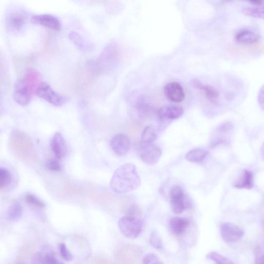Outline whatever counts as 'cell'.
<instances>
[{
	"instance_id": "1",
	"label": "cell",
	"mask_w": 264,
	"mask_h": 264,
	"mask_svg": "<svg viewBox=\"0 0 264 264\" xmlns=\"http://www.w3.org/2000/svg\"><path fill=\"white\" fill-rule=\"evenodd\" d=\"M141 180L136 166L127 163L116 169L111 179L110 187L117 194H126L137 189Z\"/></svg>"
},
{
	"instance_id": "2",
	"label": "cell",
	"mask_w": 264,
	"mask_h": 264,
	"mask_svg": "<svg viewBox=\"0 0 264 264\" xmlns=\"http://www.w3.org/2000/svg\"><path fill=\"white\" fill-rule=\"evenodd\" d=\"M39 80V74L34 71H30L26 77L16 85L14 95L15 101L22 106L28 105L32 100L33 92H35L37 86L40 83Z\"/></svg>"
},
{
	"instance_id": "3",
	"label": "cell",
	"mask_w": 264,
	"mask_h": 264,
	"mask_svg": "<svg viewBox=\"0 0 264 264\" xmlns=\"http://www.w3.org/2000/svg\"><path fill=\"white\" fill-rule=\"evenodd\" d=\"M119 227L121 232L125 237L134 239L141 233L143 222L141 218L126 215L119 220Z\"/></svg>"
},
{
	"instance_id": "4",
	"label": "cell",
	"mask_w": 264,
	"mask_h": 264,
	"mask_svg": "<svg viewBox=\"0 0 264 264\" xmlns=\"http://www.w3.org/2000/svg\"><path fill=\"white\" fill-rule=\"evenodd\" d=\"M35 94L49 103L56 106H61L66 104L68 98L56 93L47 83H40L37 86Z\"/></svg>"
},
{
	"instance_id": "5",
	"label": "cell",
	"mask_w": 264,
	"mask_h": 264,
	"mask_svg": "<svg viewBox=\"0 0 264 264\" xmlns=\"http://www.w3.org/2000/svg\"><path fill=\"white\" fill-rule=\"evenodd\" d=\"M140 159L146 164L154 165L159 161L162 151L157 145L152 143H142L138 149Z\"/></svg>"
},
{
	"instance_id": "6",
	"label": "cell",
	"mask_w": 264,
	"mask_h": 264,
	"mask_svg": "<svg viewBox=\"0 0 264 264\" xmlns=\"http://www.w3.org/2000/svg\"><path fill=\"white\" fill-rule=\"evenodd\" d=\"M169 195L172 210L175 214H181L189 208V203L186 199L184 191L180 186L172 187L170 190Z\"/></svg>"
},
{
	"instance_id": "7",
	"label": "cell",
	"mask_w": 264,
	"mask_h": 264,
	"mask_svg": "<svg viewBox=\"0 0 264 264\" xmlns=\"http://www.w3.org/2000/svg\"><path fill=\"white\" fill-rule=\"evenodd\" d=\"M220 229L222 239L227 243H236L241 240L245 234L243 229L229 222L222 223Z\"/></svg>"
},
{
	"instance_id": "8",
	"label": "cell",
	"mask_w": 264,
	"mask_h": 264,
	"mask_svg": "<svg viewBox=\"0 0 264 264\" xmlns=\"http://www.w3.org/2000/svg\"><path fill=\"white\" fill-rule=\"evenodd\" d=\"M130 143L129 138L126 135L118 134L111 138L110 146L116 155L123 156L129 152Z\"/></svg>"
},
{
	"instance_id": "9",
	"label": "cell",
	"mask_w": 264,
	"mask_h": 264,
	"mask_svg": "<svg viewBox=\"0 0 264 264\" xmlns=\"http://www.w3.org/2000/svg\"><path fill=\"white\" fill-rule=\"evenodd\" d=\"M30 21L34 24L41 25L54 31H60L61 28L59 19L51 15H35L31 17Z\"/></svg>"
},
{
	"instance_id": "10",
	"label": "cell",
	"mask_w": 264,
	"mask_h": 264,
	"mask_svg": "<svg viewBox=\"0 0 264 264\" xmlns=\"http://www.w3.org/2000/svg\"><path fill=\"white\" fill-rule=\"evenodd\" d=\"M164 93L171 102L180 103L185 99V94L182 87L177 82L167 84L164 89Z\"/></svg>"
},
{
	"instance_id": "11",
	"label": "cell",
	"mask_w": 264,
	"mask_h": 264,
	"mask_svg": "<svg viewBox=\"0 0 264 264\" xmlns=\"http://www.w3.org/2000/svg\"><path fill=\"white\" fill-rule=\"evenodd\" d=\"M26 20L27 17L24 12L15 11L11 13L7 18V27L13 32H19L25 25Z\"/></svg>"
},
{
	"instance_id": "12",
	"label": "cell",
	"mask_w": 264,
	"mask_h": 264,
	"mask_svg": "<svg viewBox=\"0 0 264 264\" xmlns=\"http://www.w3.org/2000/svg\"><path fill=\"white\" fill-rule=\"evenodd\" d=\"M183 109L178 106H167L160 108L157 111V116L161 121L174 120L183 114Z\"/></svg>"
},
{
	"instance_id": "13",
	"label": "cell",
	"mask_w": 264,
	"mask_h": 264,
	"mask_svg": "<svg viewBox=\"0 0 264 264\" xmlns=\"http://www.w3.org/2000/svg\"><path fill=\"white\" fill-rule=\"evenodd\" d=\"M51 147L55 157L62 159L67 154V146L64 139L60 133H55L51 140Z\"/></svg>"
},
{
	"instance_id": "14",
	"label": "cell",
	"mask_w": 264,
	"mask_h": 264,
	"mask_svg": "<svg viewBox=\"0 0 264 264\" xmlns=\"http://www.w3.org/2000/svg\"><path fill=\"white\" fill-rule=\"evenodd\" d=\"M34 263H60L56 258L52 249L49 246H45L41 252L36 254L33 259Z\"/></svg>"
},
{
	"instance_id": "15",
	"label": "cell",
	"mask_w": 264,
	"mask_h": 264,
	"mask_svg": "<svg viewBox=\"0 0 264 264\" xmlns=\"http://www.w3.org/2000/svg\"><path fill=\"white\" fill-rule=\"evenodd\" d=\"M191 84L194 87L202 91L210 102L214 104H217L219 94L214 87L209 85H203L199 80L197 79L191 80Z\"/></svg>"
},
{
	"instance_id": "16",
	"label": "cell",
	"mask_w": 264,
	"mask_h": 264,
	"mask_svg": "<svg viewBox=\"0 0 264 264\" xmlns=\"http://www.w3.org/2000/svg\"><path fill=\"white\" fill-rule=\"evenodd\" d=\"M189 225V220L181 217L172 218L169 222L171 231L176 236H180L184 233Z\"/></svg>"
},
{
	"instance_id": "17",
	"label": "cell",
	"mask_w": 264,
	"mask_h": 264,
	"mask_svg": "<svg viewBox=\"0 0 264 264\" xmlns=\"http://www.w3.org/2000/svg\"><path fill=\"white\" fill-rule=\"evenodd\" d=\"M70 40L81 50L90 52L94 49V46L84 40L78 33L72 32L69 34Z\"/></svg>"
},
{
	"instance_id": "18",
	"label": "cell",
	"mask_w": 264,
	"mask_h": 264,
	"mask_svg": "<svg viewBox=\"0 0 264 264\" xmlns=\"http://www.w3.org/2000/svg\"><path fill=\"white\" fill-rule=\"evenodd\" d=\"M208 155L207 150L196 149L190 151L185 156V159L188 162L199 163L204 161Z\"/></svg>"
},
{
	"instance_id": "19",
	"label": "cell",
	"mask_w": 264,
	"mask_h": 264,
	"mask_svg": "<svg viewBox=\"0 0 264 264\" xmlns=\"http://www.w3.org/2000/svg\"><path fill=\"white\" fill-rule=\"evenodd\" d=\"M259 36L252 31L245 30L237 34L236 41L241 44H253L257 42Z\"/></svg>"
},
{
	"instance_id": "20",
	"label": "cell",
	"mask_w": 264,
	"mask_h": 264,
	"mask_svg": "<svg viewBox=\"0 0 264 264\" xmlns=\"http://www.w3.org/2000/svg\"><path fill=\"white\" fill-rule=\"evenodd\" d=\"M23 212V208L21 204L17 201L14 202L8 209V218L12 221H18L21 218Z\"/></svg>"
},
{
	"instance_id": "21",
	"label": "cell",
	"mask_w": 264,
	"mask_h": 264,
	"mask_svg": "<svg viewBox=\"0 0 264 264\" xmlns=\"http://www.w3.org/2000/svg\"><path fill=\"white\" fill-rule=\"evenodd\" d=\"M158 137V131L154 126L146 127L141 134L142 143H153Z\"/></svg>"
},
{
	"instance_id": "22",
	"label": "cell",
	"mask_w": 264,
	"mask_h": 264,
	"mask_svg": "<svg viewBox=\"0 0 264 264\" xmlns=\"http://www.w3.org/2000/svg\"><path fill=\"white\" fill-rule=\"evenodd\" d=\"M254 186V176L251 171L245 170L242 180L234 185L238 188H245L250 190Z\"/></svg>"
},
{
	"instance_id": "23",
	"label": "cell",
	"mask_w": 264,
	"mask_h": 264,
	"mask_svg": "<svg viewBox=\"0 0 264 264\" xmlns=\"http://www.w3.org/2000/svg\"><path fill=\"white\" fill-rule=\"evenodd\" d=\"M12 178V174L8 170L0 167V189L10 185Z\"/></svg>"
},
{
	"instance_id": "24",
	"label": "cell",
	"mask_w": 264,
	"mask_h": 264,
	"mask_svg": "<svg viewBox=\"0 0 264 264\" xmlns=\"http://www.w3.org/2000/svg\"><path fill=\"white\" fill-rule=\"evenodd\" d=\"M207 258L218 264L234 263L231 259L221 255L216 252H212L208 253L207 255Z\"/></svg>"
},
{
	"instance_id": "25",
	"label": "cell",
	"mask_w": 264,
	"mask_h": 264,
	"mask_svg": "<svg viewBox=\"0 0 264 264\" xmlns=\"http://www.w3.org/2000/svg\"><path fill=\"white\" fill-rule=\"evenodd\" d=\"M242 12L247 16L261 19H262L264 16L263 10L258 8H245L243 10Z\"/></svg>"
},
{
	"instance_id": "26",
	"label": "cell",
	"mask_w": 264,
	"mask_h": 264,
	"mask_svg": "<svg viewBox=\"0 0 264 264\" xmlns=\"http://www.w3.org/2000/svg\"><path fill=\"white\" fill-rule=\"evenodd\" d=\"M150 243L155 248H163V242L161 238L157 231H153L150 235Z\"/></svg>"
},
{
	"instance_id": "27",
	"label": "cell",
	"mask_w": 264,
	"mask_h": 264,
	"mask_svg": "<svg viewBox=\"0 0 264 264\" xmlns=\"http://www.w3.org/2000/svg\"><path fill=\"white\" fill-rule=\"evenodd\" d=\"M25 200L27 203L37 208H43L45 207L44 203L40 199L31 194H26Z\"/></svg>"
},
{
	"instance_id": "28",
	"label": "cell",
	"mask_w": 264,
	"mask_h": 264,
	"mask_svg": "<svg viewBox=\"0 0 264 264\" xmlns=\"http://www.w3.org/2000/svg\"><path fill=\"white\" fill-rule=\"evenodd\" d=\"M59 250L63 259L66 261H71L73 259V255L68 249L65 244L61 243L59 245Z\"/></svg>"
},
{
	"instance_id": "29",
	"label": "cell",
	"mask_w": 264,
	"mask_h": 264,
	"mask_svg": "<svg viewBox=\"0 0 264 264\" xmlns=\"http://www.w3.org/2000/svg\"><path fill=\"white\" fill-rule=\"evenodd\" d=\"M142 214L141 210L139 207L133 204L128 208L126 215L141 218Z\"/></svg>"
},
{
	"instance_id": "30",
	"label": "cell",
	"mask_w": 264,
	"mask_h": 264,
	"mask_svg": "<svg viewBox=\"0 0 264 264\" xmlns=\"http://www.w3.org/2000/svg\"><path fill=\"white\" fill-rule=\"evenodd\" d=\"M144 263H162L158 257L155 254H148L143 258Z\"/></svg>"
},
{
	"instance_id": "31",
	"label": "cell",
	"mask_w": 264,
	"mask_h": 264,
	"mask_svg": "<svg viewBox=\"0 0 264 264\" xmlns=\"http://www.w3.org/2000/svg\"><path fill=\"white\" fill-rule=\"evenodd\" d=\"M46 167L50 170L54 171H60L62 170V166L56 160H51L46 163Z\"/></svg>"
},
{
	"instance_id": "32",
	"label": "cell",
	"mask_w": 264,
	"mask_h": 264,
	"mask_svg": "<svg viewBox=\"0 0 264 264\" xmlns=\"http://www.w3.org/2000/svg\"><path fill=\"white\" fill-rule=\"evenodd\" d=\"M254 253L255 263L258 264L263 263L264 260L263 252L259 246L255 248Z\"/></svg>"
},
{
	"instance_id": "33",
	"label": "cell",
	"mask_w": 264,
	"mask_h": 264,
	"mask_svg": "<svg viewBox=\"0 0 264 264\" xmlns=\"http://www.w3.org/2000/svg\"><path fill=\"white\" fill-rule=\"evenodd\" d=\"M263 86L260 89L258 95V102L261 109H263Z\"/></svg>"
},
{
	"instance_id": "34",
	"label": "cell",
	"mask_w": 264,
	"mask_h": 264,
	"mask_svg": "<svg viewBox=\"0 0 264 264\" xmlns=\"http://www.w3.org/2000/svg\"><path fill=\"white\" fill-rule=\"evenodd\" d=\"M244 1L248 2L253 5L258 6H261L263 4V0H244Z\"/></svg>"
}]
</instances>
